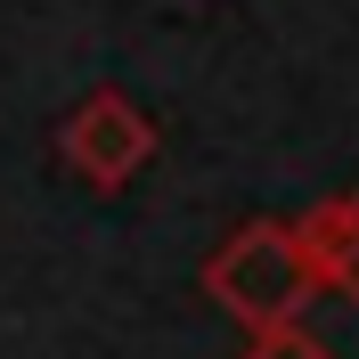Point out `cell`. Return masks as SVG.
<instances>
[{
	"label": "cell",
	"instance_id": "obj_1",
	"mask_svg": "<svg viewBox=\"0 0 359 359\" xmlns=\"http://www.w3.org/2000/svg\"><path fill=\"white\" fill-rule=\"evenodd\" d=\"M204 302L221 318H237L245 335L262 327H286L318 302V269H311V245L294 221H245L229 229L212 262H204Z\"/></svg>",
	"mask_w": 359,
	"mask_h": 359
},
{
	"label": "cell",
	"instance_id": "obj_2",
	"mask_svg": "<svg viewBox=\"0 0 359 359\" xmlns=\"http://www.w3.org/2000/svg\"><path fill=\"white\" fill-rule=\"evenodd\" d=\"M156 147H163L156 114L139 107V98H123V90H90V98H74L66 123H57V163L82 188H98V196H123L156 163Z\"/></svg>",
	"mask_w": 359,
	"mask_h": 359
},
{
	"label": "cell",
	"instance_id": "obj_3",
	"mask_svg": "<svg viewBox=\"0 0 359 359\" xmlns=\"http://www.w3.org/2000/svg\"><path fill=\"white\" fill-rule=\"evenodd\" d=\"M294 229H302V245H311L318 294H343V302H359V188H343V196H318Z\"/></svg>",
	"mask_w": 359,
	"mask_h": 359
},
{
	"label": "cell",
	"instance_id": "obj_4",
	"mask_svg": "<svg viewBox=\"0 0 359 359\" xmlns=\"http://www.w3.org/2000/svg\"><path fill=\"white\" fill-rule=\"evenodd\" d=\"M237 359H335V351H327V335H311L302 318H286V327L245 335V351H237Z\"/></svg>",
	"mask_w": 359,
	"mask_h": 359
}]
</instances>
